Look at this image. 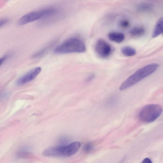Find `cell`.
Instances as JSON below:
<instances>
[{
	"label": "cell",
	"instance_id": "6da1fadb",
	"mask_svg": "<svg viewBox=\"0 0 163 163\" xmlns=\"http://www.w3.org/2000/svg\"><path fill=\"white\" fill-rule=\"evenodd\" d=\"M81 145L79 142H75L69 144L50 147L44 150L43 155L55 157H70L77 152Z\"/></svg>",
	"mask_w": 163,
	"mask_h": 163
},
{
	"label": "cell",
	"instance_id": "7a4b0ae2",
	"mask_svg": "<svg viewBox=\"0 0 163 163\" xmlns=\"http://www.w3.org/2000/svg\"><path fill=\"white\" fill-rule=\"evenodd\" d=\"M159 65L153 63L147 65L132 74L120 85V91L126 90L152 74L157 69Z\"/></svg>",
	"mask_w": 163,
	"mask_h": 163
},
{
	"label": "cell",
	"instance_id": "3957f363",
	"mask_svg": "<svg viewBox=\"0 0 163 163\" xmlns=\"http://www.w3.org/2000/svg\"><path fill=\"white\" fill-rule=\"evenodd\" d=\"M84 43L81 40L71 38L68 39L55 48L54 52L57 54L82 53L86 51Z\"/></svg>",
	"mask_w": 163,
	"mask_h": 163
},
{
	"label": "cell",
	"instance_id": "277c9868",
	"mask_svg": "<svg viewBox=\"0 0 163 163\" xmlns=\"http://www.w3.org/2000/svg\"><path fill=\"white\" fill-rule=\"evenodd\" d=\"M58 11L54 8H49L29 12L21 17L18 24L22 26L43 18L52 17L57 14Z\"/></svg>",
	"mask_w": 163,
	"mask_h": 163
},
{
	"label": "cell",
	"instance_id": "5b68a950",
	"mask_svg": "<svg viewBox=\"0 0 163 163\" xmlns=\"http://www.w3.org/2000/svg\"><path fill=\"white\" fill-rule=\"evenodd\" d=\"M162 107L157 104H150L144 106L139 115L140 120L146 123L152 122L157 119L161 115Z\"/></svg>",
	"mask_w": 163,
	"mask_h": 163
},
{
	"label": "cell",
	"instance_id": "8992f818",
	"mask_svg": "<svg viewBox=\"0 0 163 163\" xmlns=\"http://www.w3.org/2000/svg\"><path fill=\"white\" fill-rule=\"evenodd\" d=\"M95 51L98 55L102 58L109 57L113 52V48L107 42L102 39L98 40L95 46Z\"/></svg>",
	"mask_w": 163,
	"mask_h": 163
},
{
	"label": "cell",
	"instance_id": "52a82bcc",
	"mask_svg": "<svg viewBox=\"0 0 163 163\" xmlns=\"http://www.w3.org/2000/svg\"><path fill=\"white\" fill-rule=\"evenodd\" d=\"M42 68L40 67L34 68L20 78L17 81V84L19 85H22L29 83L38 76Z\"/></svg>",
	"mask_w": 163,
	"mask_h": 163
},
{
	"label": "cell",
	"instance_id": "ba28073f",
	"mask_svg": "<svg viewBox=\"0 0 163 163\" xmlns=\"http://www.w3.org/2000/svg\"><path fill=\"white\" fill-rule=\"evenodd\" d=\"M108 38L111 41L117 43L122 42L124 40V34L118 32H112L108 34Z\"/></svg>",
	"mask_w": 163,
	"mask_h": 163
},
{
	"label": "cell",
	"instance_id": "9c48e42d",
	"mask_svg": "<svg viewBox=\"0 0 163 163\" xmlns=\"http://www.w3.org/2000/svg\"><path fill=\"white\" fill-rule=\"evenodd\" d=\"M163 32V17L160 18L156 23L152 33V37L156 38Z\"/></svg>",
	"mask_w": 163,
	"mask_h": 163
},
{
	"label": "cell",
	"instance_id": "30bf717a",
	"mask_svg": "<svg viewBox=\"0 0 163 163\" xmlns=\"http://www.w3.org/2000/svg\"><path fill=\"white\" fill-rule=\"evenodd\" d=\"M121 52L125 56L128 57L133 56L136 54L135 49L130 46H125L122 48Z\"/></svg>",
	"mask_w": 163,
	"mask_h": 163
},
{
	"label": "cell",
	"instance_id": "8fae6325",
	"mask_svg": "<svg viewBox=\"0 0 163 163\" xmlns=\"http://www.w3.org/2000/svg\"><path fill=\"white\" fill-rule=\"evenodd\" d=\"M118 102V99L116 96H112L106 100L105 103V106L108 107H113L117 105Z\"/></svg>",
	"mask_w": 163,
	"mask_h": 163
},
{
	"label": "cell",
	"instance_id": "7c38bea8",
	"mask_svg": "<svg viewBox=\"0 0 163 163\" xmlns=\"http://www.w3.org/2000/svg\"><path fill=\"white\" fill-rule=\"evenodd\" d=\"M145 30L142 27H137L132 29L130 31L131 35L133 37L140 36L145 33Z\"/></svg>",
	"mask_w": 163,
	"mask_h": 163
},
{
	"label": "cell",
	"instance_id": "4fadbf2b",
	"mask_svg": "<svg viewBox=\"0 0 163 163\" xmlns=\"http://www.w3.org/2000/svg\"><path fill=\"white\" fill-rule=\"evenodd\" d=\"M153 8L152 5L149 3H143L140 4L138 7V10L142 11H147L151 10Z\"/></svg>",
	"mask_w": 163,
	"mask_h": 163
},
{
	"label": "cell",
	"instance_id": "5bb4252c",
	"mask_svg": "<svg viewBox=\"0 0 163 163\" xmlns=\"http://www.w3.org/2000/svg\"><path fill=\"white\" fill-rule=\"evenodd\" d=\"M119 25L122 29H126L129 27L130 23L129 21L126 19H121L119 22Z\"/></svg>",
	"mask_w": 163,
	"mask_h": 163
},
{
	"label": "cell",
	"instance_id": "9a60e30c",
	"mask_svg": "<svg viewBox=\"0 0 163 163\" xmlns=\"http://www.w3.org/2000/svg\"><path fill=\"white\" fill-rule=\"evenodd\" d=\"M94 148L93 144L91 143H86L84 146L83 150L84 152L86 153H90L93 150Z\"/></svg>",
	"mask_w": 163,
	"mask_h": 163
},
{
	"label": "cell",
	"instance_id": "2e32d148",
	"mask_svg": "<svg viewBox=\"0 0 163 163\" xmlns=\"http://www.w3.org/2000/svg\"><path fill=\"white\" fill-rule=\"evenodd\" d=\"M31 156L30 153L25 151H21L18 152L17 156L20 158H29Z\"/></svg>",
	"mask_w": 163,
	"mask_h": 163
},
{
	"label": "cell",
	"instance_id": "e0dca14e",
	"mask_svg": "<svg viewBox=\"0 0 163 163\" xmlns=\"http://www.w3.org/2000/svg\"><path fill=\"white\" fill-rule=\"evenodd\" d=\"M95 75L93 73H91L89 75L86 79L87 82H90L92 81L95 78Z\"/></svg>",
	"mask_w": 163,
	"mask_h": 163
},
{
	"label": "cell",
	"instance_id": "ac0fdd59",
	"mask_svg": "<svg viewBox=\"0 0 163 163\" xmlns=\"http://www.w3.org/2000/svg\"><path fill=\"white\" fill-rule=\"evenodd\" d=\"M7 22V20L6 19H3L0 21V26L1 27L4 26Z\"/></svg>",
	"mask_w": 163,
	"mask_h": 163
},
{
	"label": "cell",
	"instance_id": "d6986e66",
	"mask_svg": "<svg viewBox=\"0 0 163 163\" xmlns=\"http://www.w3.org/2000/svg\"><path fill=\"white\" fill-rule=\"evenodd\" d=\"M61 143H65L68 141L67 138L65 137H61L60 140Z\"/></svg>",
	"mask_w": 163,
	"mask_h": 163
},
{
	"label": "cell",
	"instance_id": "ffe728a7",
	"mask_svg": "<svg viewBox=\"0 0 163 163\" xmlns=\"http://www.w3.org/2000/svg\"><path fill=\"white\" fill-rule=\"evenodd\" d=\"M7 56L5 55L3 57H2V58H1V60H0V61H1V65L3 64L4 63V62L6 61L7 58Z\"/></svg>",
	"mask_w": 163,
	"mask_h": 163
},
{
	"label": "cell",
	"instance_id": "44dd1931",
	"mask_svg": "<svg viewBox=\"0 0 163 163\" xmlns=\"http://www.w3.org/2000/svg\"><path fill=\"white\" fill-rule=\"evenodd\" d=\"M142 163H152V162L149 158H146L143 160Z\"/></svg>",
	"mask_w": 163,
	"mask_h": 163
},
{
	"label": "cell",
	"instance_id": "7402d4cb",
	"mask_svg": "<svg viewBox=\"0 0 163 163\" xmlns=\"http://www.w3.org/2000/svg\"><path fill=\"white\" fill-rule=\"evenodd\" d=\"M162 34H163V33H162Z\"/></svg>",
	"mask_w": 163,
	"mask_h": 163
}]
</instances>
